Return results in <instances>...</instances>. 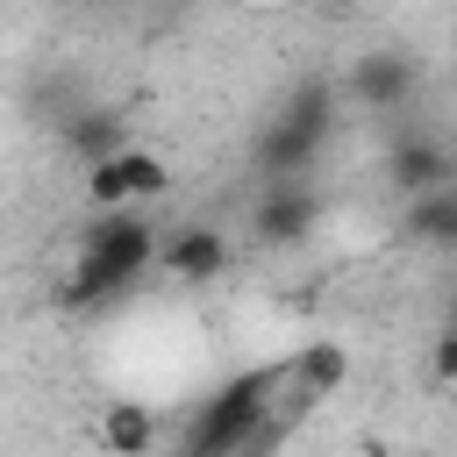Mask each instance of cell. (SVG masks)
<instances>
[{"mask_svg": "<svg viewBox=\"0 0 457 457\" xmlns=\"http://www.w3.org/2000/svg\"><path fill=\"white\" fill-rule=\"evenodd\" d=\"M278 386H286V371H271V364H250V371L221 378V386L186 414V428H179V457H250L257 428L278 414V407H271Z\"/></svg>", "mask_w": 457, "mask_h": 457, "instance_id": "cell-1", "label": "cell"}, {"mask_svg": "<svg viewBox=\"0 0 457 457\" xmlns=\"http://www.w3.org/2000/svg\"><path fill=\"white\" fill-rule=\"evenodd\" d=\"M79 257H93V264H107L121 286H136V278L164 257V236H157V221H143L136 207H129V214H93V221L79 228Z\"/></svg>", "mask_w": 457, "mask_h": 457, "instance_id": "cell-2", "label": "cell"}, {"mask_svg": "<svg viewBox=\"0 0 457 457\" xmlns=\"http://www.w3.org/2000/svg\"><path fill=\"white\" fill-rule=\"evenodd\" d=\"M414 86H421V57H414V50H400V43L357 50V57H350V71H343V100H350V107H364V114H393V107H407V100H414Z\"/></svg>", "mask_w": 457, "mask_h": 457, "instance_id": "cell-3", "label": "cell"}, {"mask_svg": "<svg viewBox=\"0 0 457 457\" xmlns=\"http://www.w3.org/2000/svg\"><path fill=\"white\" fill-rule=\"evenodd\" d=\"M164 193H171V164H164L157 150H143V143H129L114 164L86 171V200H93V214H129V207L164 200Z\"/></svg>", "mask_w": 457, "mask_h": 457, "instance_id": "cell-4", "label": "cell"}, {"mask_svg": "<svg viewBox=\"0 0 457 457\" xmlns=\"http://www.w3.org/2000/svg\"><path fill=\"white\" fill-rule=\"evenodd\" d=\"M386 179H393V193H400V200H421V193L457 186V157H450V143H443V136L407 129V136H393V150H386Z\"/></svg>", "mask_w": 457, "mask_h": 457, "instance_id": "cell-5", "label": "cell"}, {"mask_svg": "<svg viewBox=\"0 0 457 457\" xmlns=\"http://www.w3.org/2000/svg\"><path fill=\"white\" fill-rule=\"evenodd\" d=\"M321 228V193L314 186H264L257 207H250V236L264 250H293Z\"/></svg>", "mask_w": 457, "mask_h": 457, "instance_id": "cell-6", "label": "cell"}, {"mask_svg": "<svg viewBox=\"0 0 457 457\" xmlns=\"http://www.w3.org/2000/svg\"><path fill=\"white\" fill-rule=\"evenodd\" d=\"M328 143H314V136H300L293 121H278V114H264L257 121V136H250V164L264 171V186H307V171H314V157H321Z\"/></svg>", "mask_w": 457, "mask_h": 457, "instance_id": "cell-7", "label": "cell"}, {"mask_svg": "<svg viewBox=\"0 0 457 457\" xmlns=\"http://www.w3.org/2000/svg\"><path fill=\"white\" fill-rule=\"evenodd\" d=\"M157 271L179 278V286H214V278L228 271V236H221L214 221H179V228L164 236Z\"/></svg>", "mask_w": 457, "mask_h": 457, "instance_id": "cell-8", "label": "cell"}, {"mask_svg": "<svg viewBox=\"0 0 457 457\" xmlns=\"http://www.w3.org/2000/svg\"><path fill=\"white\" fill-rule=\"evenodd\" d=\"M64 150H71L86 171L114 164V157L129 150V114H121V107H71V114H64Z\"/></svg>", "mask_w": 457, "mask_h": 457, "instance_id": "cell-9", "label": "cell"}, {"mask_svg": "<svg viewBox=\"0 0 457 457\" xmlns=\"http://www.w3.org/2000/svg\"><path fill=\"white\" fill-rule=\"evenodd\" d=\"M271 114H278V121H293L300 136L328 143V136H336V114H343V86H336V79H321V71H307V79H293V86H286V100H278Z\"/></svg>", "mask_w": 457, "mask_h": 457, "instance_id": "cell-10", "label": "cell"}, {"mask_svg": "<svg viewBox=\"0 0 457 457\" xmlns=\"http://www.w3.org/2000/svg\"><path fill=\"white\" fill-rule=\"evenodd\" d=\"M400 243H414V250H457V186L407 200L400 207Z\"/></svg>", "mask_w": 457, "mask_h": 457, "instance_id": "cell-11", "label": "cell"}, {"mask_svg": "<svg viewBox=\"0 0 457 457\" xmlns=\"http://www.w3.org/2000/svg\"><path fill=\"white\" fill-rule=\"evenodd\" d=\"M343 378H350V350H343V343H307V350L286 364L293 400H328Z\"/></svg>", "mask_w": 457, "mask_h": 457, "instance_id": "cell-12", "label": "cell"}, {"mask_svg": "<svg viewBox=\"0 0 457 457\" xmlns=\"http://www.w3.org/2000/svg\"><path fill=\"white\" fill-rule=\"evenodd\" d=\"M100 443H107L114 457H150V450H157V414H150L143 400H114V407L100 414Z\"/></svg>", "mask_w": 457, "mask_h": 457, "instance_id": "cell-13", "label": "cell"}, {"mask_svg": "<svg viewBox=\"0 0 457 457\" xmlns=\"http://www.w3.org/2000/svg\"><path fill=\"white\" fill-rule=\"evenodd\" d=\"M450 328H457V307H450Z\"/></svg>", "mask_w": 457, "mask_h": 457, "instance_id": "cell-14", "label": "cell"}]
</instances>
